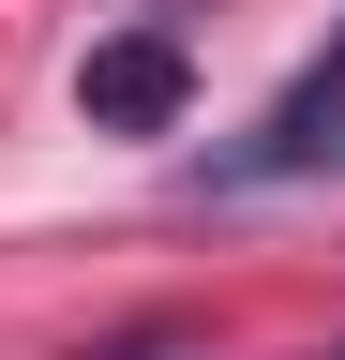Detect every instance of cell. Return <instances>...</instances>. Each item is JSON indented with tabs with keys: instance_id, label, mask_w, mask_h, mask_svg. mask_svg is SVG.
Instances as JSON below:
<instances>
[{
	"instance_id": "6da1fadb",
	"label": "cell",
	"mask_w": 345,
	"mask_h": 360,
	"mask_svg": "<svg viewBox=\"0 0 345 360\" xmlns=\"http://www.w3.org/2000/svg\"><path fill=\"white\" fill-rule=\"evenodd\" d=\"M315 165H345V45L285 75V105L255 120L240 150H210V165H195V195H271V180H315Z\"/></svg>"
},
{
	"instance_id": "7a4b0ae2",
	"label": "cell",
	"mask_w": 345,
	"mask_h": 360,
	"mask_svg": "<svg viewBox=\"0 0 345 360\" xmlns=\"http://www.w3.org/2000/svg\"><path fill=\"white\" fill-rule=\"evenodd\" d=\"M195 105V45L181 30H105L91 60H75V120L91 135H165Z\"/></svg>"
},
{
	"instance_id": "3957f363",
	"label": "cell",
	"mask_w": 345,
	"mask_h": 360,
	"mask_svg": "<svg viewBox=\"0 0 345 360\" xmlns=\"http://www.w3.org/2000/svg\"><path fill=\"white\" fill-rule=\"evenodd\" d=\"M75 360H181V315H136V330H105V345H75Z\"/></svg>"
},
{
	"instance_id": "277c9868",
	"label": "cell",
	"mask_w": 345,
	"mask_h": 360,
	"mask_svg": "<svg viewBox=\"0 0 345 360\" xmlns=\"http://www.w3.org/2000/svg\"><path fill=\"white\" fill-rule=\"evenodd\" d=\"M300 360H345V345H300Z\"/></svg>"
}]
</instances>
